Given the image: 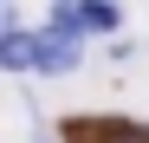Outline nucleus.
Returning <instances> with one entry per match:
<instances>
[{"mask_svg":"<svg viewBox=\"0 0 149 143\" xmlns=\"http://www.w3.org/2000/svg\"><path fill=\"white\" fill-rule=\"evenodd\" d=\"M84 59V39H71L58 26H33V72L39 78H65V72H78Z\"/></svg>","mask_w":149,"mask_h":143,"instance_id":"nucleus-2","label":"nucleus"},{"mask_svg":"<svg viewBox=\"0 0 149 143\" xmlns=\"http://www.w3.org/2000/svg\"><path fill=\"white\" fill-rule=\"evenodd\" d=\"M0 7H7V0H0Z\"/></svg>","mask_w":149,"mask_h":143,"instance_id":"nucleus-5","label":"nucleus"},{"mask_svg":"<svg viewBox=\"0 0 149 143\" xmlns=\"http://www.w3.org/2000/svg\"><path fill=\"white\" fill-rule=\"evenodd\" d=\"M45 26H58L71 39H110L123 26V7H117V0H58Z\"/></svg>","mask_w":149,"mask_h":143,"instance_id":"nucleus-1","label":"nucleus"},{"mask_svg":"<svg viewBox=\"0 0 149 143\" xmlns=\"http://www.w3.org/2000/svg\"><path fill=\"white\" fill-rule=\"evenodd\" d=\"M58 137L65 143H149V130L136 117H65Z\"/></svg>","mask_w":149,"mask_h":143,"instance_id":"nucleus-3","label":"nucleus"},{"mask_svg":"<svg viewBox=\"0 0 149 143\" xmlns=\"http://www.w3.org/2000/svg\"><path fill=\"white\" fill-rule=\"evenodd\" d=\"M0 72H33V26H0Z\"/></svg>","mask_w":149,"mask_h":143,"instance_id":"nucleus-4","label":"nucleus"}]
</instances>
